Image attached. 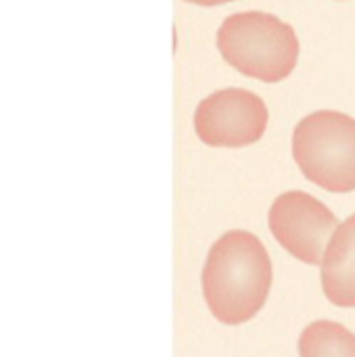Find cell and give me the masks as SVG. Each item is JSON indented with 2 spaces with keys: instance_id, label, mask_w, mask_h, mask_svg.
<instances>
[{
  "instance_id": "cell-3",
  "label": "cell",
  "mask_w": 355,
  "mask_h": 357,
  "mask_svg": "<svg viewBox=\"0 0 355 357\" xmlns=\"http://www.w3.org/2000/svg\"><path fill=\"white\" fill-rule=\"evenodd\" d=\"M293 157L312 184L328 192H354L355 119L333 109L310 113L295 126Z\"/></svg>"
},
{
  "instance_id": "cell-4",
  "label": "cell",
  "mask_w": 355,
  "mask_h": 357,
  "mask_svg": "<svg viewBox=\"0 0 355 357\" xmlns=\"http://www.w3.org/2000/svg\"><path fill=\"white\" fill-rule=\"evenodd\" d=\"M266 128V102L245 88L218 90L195 111V132L207 146H249L262 140Z\"/></svg>"
},
{
  "instance_id": "cell-6",
  "label": "cell",
  "mask_w": 355,
  "mask_h": 357,
  "mask_svg": "<svg viewBox=\"0 0 355 357\" xmlns=\"http://www.w3.org/2000/svg\"><path fill=\"white\" fill-rule=\"evenodd\" d=\"M322 291L339 307H355V213L331 236L322 257Z\"/></svg>"
},
{
  "instance_id": "cell-7",
  "label": "cell",
  "mask_w": 355,
  "mask_h": 357,
  "mask_svg": "<svg viewBox=\"0 0 355 357\" xmlns=\"http://www.w3.org/2000/svg\"><path fill=\"white\" fill-rule=\"evenodd\" d=\"M299 356L355 357V337L337 322H312L299 339Z\"/></svg>"
},
{
  "instance_id": "cell-2",
  "label": "cell",
  "mask_w": 355,
  "mask_h": 357,
  "mask_svg": "<svg viewBox=\"0 0 355 357\" xmlns=\"http://www.w3.org/2000/svg\"><path fill=\"white\" fill-rule=\"evenodd\" d=\"M218 48L236 71L266 84L289 77L299 59L295 29L276 15L262 10L226 17L218 31Z\"/></svg>"
},
{
  "instance_id": "cell-8",
  "label": "cell",
  "mask_w": 355,
  "mask_h": 357,
  "mask_svg": "<svg viewBox=\"0 0 355 357\" xmlns=\"http://www.w3.org/2000/svg\"><path fill=\"white\" fill-rule=\"evenodd\" d=\"M186 2L201 4V6H220V4H228V2H234V0H186Z\"/></svg>"
},
{
  "instance_id": "cell-5",
  "label": "cell",
  "mask_w": 355,
  "mask_h": 357,
  "mask_svg": "<svg viewBox=\"0 0 355 357\" xmlns=\"http://www.w3.org/2000/svg\"><path fill=\"white\" fill-rule=\"evenodd\" d=\"M270 232L299 261L322 264L326 241L337 230L335 213L316 197L291 190L280 195L270 207Z\"/></svg>"
},
{
  "instance_id": "cell-1",
  "label": "cell",
  "mask_w": 355,
  "mask_h": 357,
  "mask_svg": "<svg viewBox=\"0 0 355 357\" xmlns=\"http://www.w3.org/2000/svg\"><path fill=\"white\" fill-rule=\"evenodd\" d=\"M270 287L272 261L255 234L230 230L213 243L203 268V297L222 324L253 320L266 305Z\"/></svg>"
}]
</instances>
